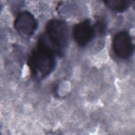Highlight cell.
Masks as SVG:
<instances>
[{
    "label": "cell",
    "mask_w": 135,
    "mask_h": 135,
    "mask_svg": "<svg viewBox=\"0 0 135 135\" xmlns=\"http://www.w3.org/2000/svg\"><path fill=\"white\" fill-rule=\"evenodd\" d=\"M56 55L53 47L42 34L27 61L32 75L40 80L49 76L55 68Z\"/></svg>",
    "instance_id": "6da1fadb"
},
{
    "label": "cell",
    "mask_w": 135,
    "mask_h": 135,
    "mask_svg": "<svg viewBox=\"0 0 135 135\" xmlns=\"http://www.w3.org/2000/svg\"><path fill=\"white\" fill-rule=\"evenodd\" d=\"M43 34L56 54L63 56L69 44V30L66 23L62 20H51L47 23L45 33Z\"/></svg>",
    "instance_id": "7a4b0ae2"
},
{
    "label": "cell",
    "mask_w": 135,
    "mask_h": 135,
    "mask_svg": "<svg viewBox=\"0 0 135 135\" xmlns=\"http://www.w3.org/2000/svg\"><path fill=\"white\" fill-rule=\"evenodd\" d=\"M112 48L115 55L120 59H127L132 56L134 52V45L130 34L122 31L113 37Z\"/></svg>",
    "instance_id": "3957f363"
},
{
    "label": "cell",
    "mask_w": 135,
    "mask_h": 135,
    "mask_svg": "<svg viewBox=\"0 0 135 135\" xmlns=\"http://www.w3.org/2000/svg\"><path fill=\"white\" fill-rule=\"evenodd\" d=\"M14 26L22 36L29 37L35 33L38 23L31 12L24 11L17 15L14 22Z\"/></svg>",
    "instance_id": "277c9868"
},
{
    "label": "cell",
    "mask_w": 135,
    "mask_h": 135,
    "mask_svg": "<svg viewBox=\"0 0 135 135\" xmlns=\"http://www.w3.org/2000/svg\"><path fill=\"white\" fill-rule=\"evenodd\" d=\"M95 31L89 19L85 20L76 24L73 28V37L76 44L81 47L87 45L93 39Z\"/></svg>",
    "instance_id": "5b68a950"
},
{
    "label": "cell",
    "mask_w": 135,
    "mask_h": 135,
    "mask_svg": "<svg viewBox=\"0 0 135 135\" xmlns=\"http://www.w3.org/2000/svg\"><path fill=\"white\" fill-rule=\"evenodd\" d=\"M132 1L129 0H109L104 1V3L111 10L122 13L129 8Z\"/></svg>",
    "instance_id": "8992f818"
},
{
    "label": "cell",
    "mask_w": 135,
    "mask_h": 135,
    "mask_svg": "<svg viewBox=\"0 0 135 135\" xmlns=\"http://www.w3.org/2000/svg\"><path fill=\"white\" fill-rule=\"evenodd\" d=\"M94 27L95 33H98L100 35L103 34L105 31V25L102 20H98L96 21Z\"/></svg>",
    "instance_id": "52a82bcc"
}]
</instances>
